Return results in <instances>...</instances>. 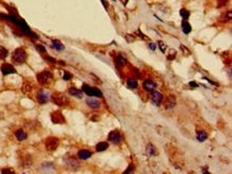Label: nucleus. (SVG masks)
Returning a JSON list of instances; mask_svg holds the SVG:
<instances>
[{
    "mask_svg": "<svg viewBox=\"0 0 232 174\" xmlns=\"http://www.w3.org/2000/svg\"><path fill=\"white\" fill-rule=\"evenodd\" d=\"M27 60V54H26L25 49L23 48H17L14 50L13 55H12V62L15 64H23Z\"/></svg>",
    "mask_w": 232,
    "mask_h": 174,
    "instance_id": "nucleus-1",
    "label": "nucleus"
},
{
    "mask_svg": "<svg viewBox=\"0 0 232 174\" xmlns=\"http://www.w3.org/2000/svg\"><path fill=\"white\" fill-rule=\"evenodd\" d=\"M50 98H52V103L56 104L57 106H60V107L69 105V98L63 93H60V92H56L52 95H50Z\"/></svg>",
    "mask_w": 232,
    "mask_h": 174,
    "instance_id": "nucleus-2",
    "label": "nucleus"
},
{
    "mask_svg": "<svg viewBox=\"0 0 232 174\" xmlns=\"http://www.w3.org/2000/svg\"><path fill=\"white\" fill-rule=\"evenodd\" d=\"M37 79L40 84L46 86V84H49L52 81V72L45 69V71H42L41 73L37 75Z\"/></svg>",
    "mask_w": 232,
    "mask_h": 174,
    "instance_id": "nucleus-3",
    "label": "nucleus"
},
{
    "mask_svg": "<svg viewBox=\"0 0 232 174\" xmlns=\"http://www.w3.org/2000/svg\"><path fill=\"white\" fill-rule=\"evenodd\" d=\"M59 139L56 137H49L46 139V141H45V147H46L47 151L49 152H54L56 151L58 149V146H59Z\"/></svg>",
    "mask_w": 232,
    "mask_h": 174,
    "instance_id": "nucleus-4",
    "label": "nucleus"
},
{
    "mask_svg": "<svg viewBox=\"0 0 232 174\" xmlns=\"http://www.w3.org/2000/svg\"><path fill=\"white\" fill-rule=\"evenodd\" d=\"M108 140L113 144H120L123 141V136L119 130H112L108 135Z\"/></svg>",
    "mask_w": 232,
    "mask_h": 174,
    "instance_id": "nucleus-5",
    "label": "nucleus"
},
{
    "mask_svg": "<svg viewBox=\"0 0 232 174\" xmlns=\"http://www.w3.org/2000/svg\"><path fill=\"white\" fill-rule=\"evenodd\" d=\"M83 92L86 93L88 96H98V97L102 96V92L98 90V89L90 87L88 84H84L83 86Z\"/></svg>",
    "mask_w": 232,
    "mask_h": 174,
    "instance_id": "nucleus-6",
    "label": "nucleus"
},
{
    "mask_svg": "<svg viewBox=\"0 0 232 174\" xmlns=\"http://www.w3.org/2000/svg\"><path fill=\"white\" fill-rule=\"evenodd\" d=\"M50 119H52V122L54 124H64L65 123V119L61 111H54V112H52Z\"/></svg>",
    "mask_w": 232,
    "mask_h": 174,
    "instance_id": "nucleus-7",
    "label": "nucleus"
},
{
    "mask_svg": "<svg viewBox=\"0 0 232 174\" xmlns=\"http://www.w3.org/2000/svg\"><path fill=\"white\" fill-rule=\"evenodd\" d=\"M50 98V94L48 91H45V90H41L38 92L37 94V100L39 101L40 104H46L48 100H49Z\"/></svg>",
    "mask_w": 232,
    "mask_h": 174,
    "instance_id": "nucleus-8",
    "label": "nucleus"
},
{
    "mask_svg": "<svg viewBox=\"0 0 232 174\" xmlns=\"http://www.w3.org/2000/svg\"><path fill=\"white\" fill-rule=\"evenodd\" d=\"M151 101L155 106H159L161 101H163V94L158 91L151 92Z\"/></svg>",
    "mask_w": 232,
    "mask_h": 174,
    "instance_id": "nucleus-9",
    "label": "nucleus"
},
{
    "mask_svg": "<svg viewBox=\"0 0 232 174\" xmlns=\"http://www.w3.org/2000/svg\"><path fill=\"white\" fill-rule=\"evenodd\" d=\"M164 105H165L166 109H172L173 107L176 105V98L175 95H169L167 98L164 101Z\"/></svg>",
    "mask_w": 232,
    "mask_h": 174,
    "instance_id": "nucleus-10",
    "label": "nucleus"
},
{
    "mask_svg": "<svg viewBox=\"0 0 232 174\" xmlns=\"http://www.w3.org/2000/svg\"><path fill=\"white\" fill-rule=\"evenodd\" d=\"M1 73L3 75H10V74H15L16 69L13 65L9 63H3L1 65Z\"/></svg>",
    "mask_w": 232,
    "mask_h": 174,
    "instance_id": "nucleus-11",
    "label": "nucleus"
},
{
    "mask_svg": "<svg viewBox=\"0 0 232 174\" xmlns=\"http://www.w3.org/2000/svg\"><path fill=\"white\" fill-rule=\"evenodd\" d=\"M65 163L67 165V167L71 169H73V170H76V169L79 168V163L78 160H77L76 158H74V157H67V158L64 159Z\"/></svg>",
    "mask_w": 232,
    "mask_h": 174,
    "instance_id": "nucleus-12",
    "label": "nucleus"
},
{
    "mask_svg": "<svg viewBox=\"0 0 232 174\" xmlns=\"http://www.w3.org/2000/svg\"><path fill=\"white\" fill-rule=\"evenodd\" d=\"M143 89L146 91H148V92H153V91H155V89H156V83H154L152 79H146V80L143 81Z\"/></svg>",
    "mask_w": 232,
    "mask_h": 174,
    "instance_id": "nucleus-13",
    "label": "nucleus"
},
{
    "mask_svg": "<svg viewBox=\"0 0 232 174\" xmlns=\"http://www.w3.org/2000/svg\"><path fill=\"white\" fill-rule=\"evenodd\" d=\"M126 58L124 57L122 54H119L116 57V60H115V64L116 66L118 67V69H121V67H123L125 64H126Z\"/></svg>",
    "mask_w": 232,
    "mask_h": 174,
    "instance_id": "nucleus-14",
    "label": "nucleus"
},
{
    "mask_svg": "<svg viewBox=\"0 0 232 174\" xmlns=\"http://www.w3.org/2000/svg\"><path fill=\"white\" fill-rule=\"evenodd\" d=\"M87 105H88L89 107L93 108V109H98V108L101 107V101L98 100H96V98L89 97V98H87Z\"/></svg>",
    "mask_w": 232,
    "mask_h": 174,
    "instance_id": "nucleus-15",
    "label": "nucleus"
},
{
    "mask_svg": "<svg viewBox=\"0 0 232 174\" xmlns=\"http://www.w3.org/2000/svg\"><path fill=\"white\" fill-rule=\"evenodd\" d=\"M77 156H78V158L81 159V160H86V159L90 158V157L92 156V153H91L90 151H88V149H80V151L78 152V154H77Z\"/></svg>",
    "mask_w": 232,
    "mask_h": 174,
    "instance_id": "nucleus-16",
    "label": "nucleus"
},
{
    "mask_svg": "<svg viewBox=\"0 0 232 174\" xmlns=\"http://www.w3.org/2000/svg\"><path fill=\"white\" fill-rule=\"evenodd\" d=\"M69 93H70V95H73L77 98H81L84 96V92L81 90H78L77 88H74V87H71V88L69 89Z\"/></svg>",
    "mask_w": 232,
    "mask_h": 174,
    "instance_id": "nucleus-17",
    "label": "nucleus"
},
{
    "mask_svg": "<svg viewBox=\"0 0 232 174\" xmlns=\"http://www.w3.org/2000/svg\"><path fill=\"white\" fill-rule=\"evenodd\" d=\"M231 18H232V12L227 11L221 16V19H219V20H221V23H227V21H230Z\"/></svg>",
    "mask_w": 232,
    "mask_h": 174,
    "instance_id": "nucleus-18",
    "label": "nucleus"
},
{
    "mask_svg": "<svg viewBox=\"0 0 232 174\" xmlns=\"http://www.w3.org/2000/svg\"><path fill=\"white\" fill-rule=\"evenodd\" d=\"M182 29H183V32L188 34V33L192 31V27H190L189 23L187 21V19H183L182 21Z\"/></svg>",
    "mask_w": 232,
    "mask_h": 174,
    "instance_id": "nucleus-19",
    "label": "nucleus"
},
{
    "mask_svg": "<svg viewBox=\"0 0 232 174\" xmlns=\"http://www.w3.org/2000/svg\"><path fill=\"white\" fill-rule=\"evenodd\" d=\"M197 139H198V141L203 142L207 139V134L204 132V130H198L197 132Z\"/></svg>",
    "mask_w": 232,
    "mask_h": 174,
    "instance_id": "nucleus-20",
    "label": "nucleus"
},
{
    "mask_svg": "<svg viewBox=\"0 0 232 174\" xmlns=\"http://www.w3.org/2000/svg\"><path fill=\"white\" fill-rule=\"evenodd\" d=\"M108 146H109V144H108V142H100V143L96 144V151L98 152H104L106 151V149H108Z\"/></svg>",
    "mask_w": 232,
    "mask_h": 174,
    "instance_id": "nucleus-21",
    "label": "nucleus"
},
{
    "mask_svg": "<svg viewBox=\"0 0 232 174\" xmlns=\"http://www.w3.org/2000/svg\"><path fill=\"white\" fill-rule=\"evenodd\" d=\"M15 136H16V138H17V139L19 140V141H23V140H26V139H27V134H26V132H24L23 129L16 130Z\"/></svg>",
    "mask_w": 232,
    "mask_h": 174,
    "instance_id": "nucleus-22",
    "label": "nucleus"
},
{
    "mask_svg": "<svg viewBox=\"0 0 232 174\" xmlns=\"http://www.w3.org/2000/svg\"><path fill=\"white\" fill-rule=\"evenodd\" d=\"M52 48H55V49H57V50H63V49H64V45L62 44V43L60 42V41H57V40L52 41Z\"/></svg>",
    "mask_w": 232,
    "mask_h": 174,
    "instance_id": "nucleus-23",
    "label": "nucleus"
},
{
    "mask_svg": "<svg viewBox=\"0 0 232 174\" xmlns=\"http://www.w3.org/2000/svg\"><path fill=\"white\" fill-rule=\"evenodd\" d=\"M147 155L148 156H154L156 155V149L155 147L153 146V144H148L147 145Z\"/></svg>",
    "mask_w": 232,
    "mask_h": 174,
    "instance_id": "nucleus-24",
    "label": "nucleus"
},
{
    "mask_svg": "<svg viewBox=\"0 0 232 174\" xmlns=\"http://www.w3.org/2000/svg\"><path fill=\"white\" fill-rule=\"evenodd\" d=\"M21 91H23L25 94H29L31 91H32V86L28 83H25L23 84V87H21Z\"/></svg>",
    "mask_w": 232,
    "mask_h": 174,
    "instance_id": "nucleus-25",
    "label": "nucleus"
},
{
    "mask_svg": "<svg viewBox=\"0 0 232 174\" xmlns=\"http://www.w3.org/2000/svg\"><path fill=\"white\" fill-rule=\"evenodd\" d=\"M127 87H129L130 89H136L137 87H138V83H137L136 79L130 78V79H127Z\"/></svg>",
    "mask_w": 232,
    "mask_h": 174,
    "instance_id": "nucleus-26",
    "label": "nucleus"
},
{
    "mask_svg": "<svg viewBox=\"0 0 232 174\" xmlns=\"http://www.w3.org/2000/svg\"><path fill=\"white\" fill-rule=\"evenodd\" d=\"M9 55V51L7 48H4L3 46H0V59L1 60H4L7 57H8Z\"/></svg>",
    "mask_w": 232,
    "mask_h": 174,
    "instance_id": "nucleus-27",
    "label": "nucleus"
},
{
    "mask_svg": "<svg viewBox=\"0 0 232 174\" xmlns=\"http://www.w3.org/2000/svg\"><path fill=\"white\" fill-rule=\"evenodd\" d=\"M180 15L182 16V17L184 18V19H187L188 17H189V12H188L186 9H182L180 11Z\"/></svg>",
    "mask_w": 232,
    "mask_h": 174,
    "instance_id": "nucleus-28",
    "label": "nucleus"
},
{
    "mask_svg": "<svg viewBox=\"0 0 232 174\" xmlns=\"http://www.w3.org/2000/svg\"><path fill=\"white\" fill-rule=\"evenodd\" d=\"M175 57H176V51H175V49H171L170 52H169V54L167 55V59L168 60H173Z\"/></svg>",
    "mask_w": 232,
    "mask_h": 174,
    "instance_id": "nucleus-29",
    "label": "nucleus"
},
{
    "mask_svg": "<svg viewBox=\"0 0 232 174\" xmlns=\"http://www.w3.org/2000/svg\"><path fill=\"white\" fill-rule=\"evenodd\" d=\"M229 0H217V8H223V7H226L227 3H228Z\"/></svg>",
    "mask_w": 232,
    "mask_h": 174,
    "instance_id": "nucleus-30",
    "label": "nucleus"
},
{
    "mask_svg": "<svg viewBox=\"0 0 232 174\" xmlns=\"http://www.w3.org/2000/svg\"><path fill=\"white\" fill-rule=\"evenodd\" d=\"M1 174H15V171L11 168H6L1 170Z\"/></svg>",
    "mask_w": 232,
    "mask_h": 174,
    "instance_id": "nucleus-31",
    "label": "nucleus"
},
{
    "mask_svg": "<svg viewBox=\"0 0 232 174\" xmlns=\"http://www.w3.org/2000/svg\"><path fill=\"white\" fill-rule=\"evenodd\" d=\"M157 45H158V47L161 48V50L163 52H165L166 51V48H167V46L165 45V43L163 42V41H158L157 42Z\"/></svg>",
    "mask_w": 232,
    "mask_h": 174,
    "instance_id": "nucleus-32",
    "label": "nucleus"
},
{
    "mask_svg": "<svg viewBox=\"0 0 232 174\" xmlns=\"http://www.w3.org/2000/svg\"><path fill=\"white\" fill-rule=\"evenodd\" d=\"M133 171H134V165H133V163H130V165L129 166V168H127L126 170L123 172V174H132Z\"/></svg>",
    "mask_w": 232,
    "mask_h": 174,
    "instance_id": "nucleus-33",
    "label": "nucleus"
},
{
    "mask_svg": "<svg viewBox=\"0 0 232 174\" xmlns=\"http://www.w3.org/2000/svg\"><path fill=\"white\" fill-rule=\"evenodd\" d=\"M180 49L182 50L183 52H185V55H186V56H189V55H190V51H189V50L187 49V48L185 47V46L181 45V46H180Z\"/></svg>",
    "mask_w": 232,
    "mask_h": 174,
    "instance_id": "nucleus-34",
    "label": "nucleus"
},
{
    "mask_svg": "<svg viewBox=\"0 0 232 174\" xmlns=\"http://www.w3.org/2000/svg\"><path fill=\"white\" fill-rule=\"evenodd\" d=\"M71 78H72V75L70 73H67V72H64V75H63L64 80H71Z\"/></svg>",
    "mask_w": 232,
    "mask_h": 174,
    "instance_id": "nucleus-35",
    "label": "nucleus"
},
{
    "mask_svg": "<svg viewBox=\"0 0 232 174\" xmlns=\"http://www.w3.org/2000/svg\"><path fill=\"white\" fill-rule=\"evenodd\" d=\"M132 35H130V34H126L125 35V38L127 40V42H133L134 41V38H130Z\"/></svg>",
    "mask_w": 232,
    "mask_h": 174,
    "instance_id": "nucleus-36",
    "label": "nucleus"
},
{
    "mask_svg": "<svg viewBox=\"0 0 232 174\" xmlns=\"http://www.w3.org/2000/svg\"><path fill=\"white\" fill-rule=\"evenodd\" d=\"M149 48H150V49H152V50H155L156 45L154 44V43H150V44H149Z\"/></svg>",
    "mask_w": 232,
    "mask_h": 174,
    "instance_id": "nucleus-37",
    "label": "nucleus"
},
{
    "mask_svg": "<svg viewBox=\"0 0 232 174\" xmlns=\"http://www.w3.org/2000/svg\"><path fill=\"white\" fill-rule=\"evenodd\" d=\"M37 49L40 50V51H42V52H45V48L43 47V46H41V45H38L37 46Z\"/></svg>",
    "mask_w": 232,
    "mask_h": 174,
    "instance_id": "nucleus-38",
    "label": "nucleus"
},
{
    "mask_svg": "<svg viewBox=\"0 0 232 174\" xmlns=\"http://www.w3.org/2000/svg\"><path fill=\"white\" fill-rule=\"evenodd\" d=\"M202 170H203V174H211V173L209 172V171H207V167H204V168L202 169Z\"/></svg>",
    "mask_w": 232,
    "mask_h": 174,
    "instance_id": "nucleus-39",
    "label": "nucleus"
},
{
    "mask_svg": "<svg viewBox=\"0 0 232 174\" xmlns=\"http://www.w3.org/2000/svg\"><path fill=\"white\" fill-rule=\"evenodd\" d=\"M189 86H192V87H197L198 84L196 83H189Z\"/></svg>",
    "mask_w": 232,
    "mask_h": 174,
    "instance_id": "nucleus-40",
    "label": "nucleus"
}]
</instances>
